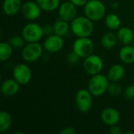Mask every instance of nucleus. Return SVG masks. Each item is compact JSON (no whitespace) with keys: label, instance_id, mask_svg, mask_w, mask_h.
I'll return each instance as SVG.
<instances>
[{"label":"nucleus","instance_id":"obj_1","mask_svg":"<svg viewBox=\"0 0 134 134\" xmlns=\"http://www.w3.org/2000/svg\"><path fill=\"white\" fill-rule=\"evenodd\" d=\"M94 31L93 21L86 16H76L71 22V31L77 38L90 37Z\"/></svg>","mask_w":134,"mask_h":134},{"label":"nucleus","instance_id":"obj_2","mask_svg":"<svg viewBox=\"0 0 134 134\" xmlns=\"http://www.w3.org/2000/svg\"><path fill=\"white\" fill-rule=\"evenodd\" d=\"M109 79L108 76L103 74L93 75L88 83V90L94 97H100L108 92L109 86Z\"/></svg>","mask_w":134,"mask_h":134},{"label":"nucleus","instance_id":"obj_3","mask_svg":"<svg viewBox=\"0 0 134 134\" xmlns=\"http://www.w3.org/2000/svg\"><path fill=\"white\" fill-rule=\"evenodd\" d=\"M84 13L93 21L102 20L106 15V7L100 0H89L84 6Z\"/></svg>","mask_w":134,"mask_h":134},{"label":"nucleus","instance_id":"obj_4","mask_svg":"<svg viewBox=\"0 0 134 134\" xmlns=\"http://www.w3.org/2000/svg\"><path fill=\"white\" fill-rule=\"evenodd\" d=\"M44 47L38 42H27L22 49L21 57L25 62L33 63L37 61L43 53Z\"/></svg>","mask_w":134,"mask_h":134},{"label":"nucleus","instance_id":"obj_5","mask_svg":"<svg viewBox=\"0 0 134 134\" xmlns=\"http://www.w3.org/2000/svg\"><path fill=\"white\" fill-rule=\"evenodd\" d=\"M21 35H23L27 42H39L45 35L43 31V27L35 22L27 24L23 27Z\"/></svg>","mask_w":134,"mask_h":134},{"label":"nucleus","instance_id":"obj_6","mask_svg":"<svg viewBox=\"0 0 134 134\" xmlns=\"http://www.w3.org/2000/svg\"><path fill=\"white\" fill-rule=\"evenodd\" d=\"M72 50L81 58H86L93 54L94 51V43L90 37L77 38L73 43Z\"/></svg>","mask_w":134,"mask_h":134},{"label":"nucleus","instance_id":"obj_7","mask_svg":"<svg viewBox=\"0 0 134 134\" xmlns=\"http://www.w3.org/2000/svg\"><path fill=\"white\" fill-rule=\"evenodd\" d=\"M93 94L89 90H79L75 94V104L80 112H89L93 108Z\"/></svg>","mask_w":134,"mask_h":134},{"label":"nucleus","instance_id":"obj_8","mask_svg":"<svg viewBox=\"0 0 134 134\" xmlns=\"http://www.w3.org/2000/svg\"><path fill=\"white\" fill-rule=\"evenodd\" d=\"M103 68L104 61L100 56L93 53L84 58L83 68L88 75L93 76L100 74L103 70Z\"/></svg>","mask_w":134,"mask_h":134},{"label":"nucleus","instance_id":"obj_9","mask_svg":"<svg viewBox=\"0 0 134 134\" xmlns=\"http://www.w3.org/2000/svg\"><path fill=\"white\" fill-rule=\"evenodd\" d=\"M13 76L20 86L27 85L30 82L32 78V71L29 66L20 63L14 66L13 70Z\"/></svg>","mask_w":134,"mask_h":134},{"label":"nucleus","instance_id":"obj_10","mask_svg":"<svg viewBox=\"0 0 134 134\" xmlns=\"http://www.w3.org/2000/svg\"><path fill=\"white\" fill-rule=\"evenodd\" d=\"M23 16L28 20H35L39 18L42 9L38 4L33 1H27L22 5L20 10Z\"/></svg>","mask_w":134,"mask_h":134},{"label":"nucleus","instance_id":"obj_11","mask_svg":"<svg viewBox=\"0 0 134 134\" xmlns=\"http://www.w3.org/2000/svg\"><path fill=\"white\" fill-rule=\"evenodd\" d=\"M77 6L71 1L61 3L58 8L59 17L68 22H71L77 16Z\"/></svg>","mask_w":134,"mask_h":134},{"label":"nucleus","instance_id":"obj_12","mask_svg":"<svg viewBox=\"0 0 134 134\" xmlns=\"http://www.w3.org/2000/svg\"><path fill=\"white\" fill-rule=\"evenodd\" d=\"M64 46V41L63 37L53 34L45 39L43 42L44 49L49 53H54L60 51Z\"/></svg>","mask_w":134,"mask_h":134},{"label":"nucleus","instance_id":"obj_13","mask_svg":"<svg viewBox=\"0 0 134 134\" xmlns=\"http://www.w3.org/2000/svg\"><path fill=\"white\" fill-rule=\"evenodd\" d=\"M102 122L109 126L118 125L120 121V114L119 111L114 108L109 107L104 108L100 115Z\"/></svg>","mask_w":134,"mask_h":134},{"label":"nucleus","instance_id":"obj_14","mask_svg":"<svg viewBox=\"0 0 134 134\" xmlns=\"http://www.w3.org/2000/svg\"><path fill=\"white\" fill-rule=\"evenodd\" d=\"M20 83L14 79H8L2 82L1 92L5 97H13L20 90Z\"/></svg>","mask_w":134,"mask_h":134},{"label":"nucleus","instance_id":"obj_15","mask_svg":"<svg viewBox=\"0 0 134 134\" xmlns=\"http://www.w3.org/2000/svg\"><path fill=\"white\" fill-rule=\"evenodd\" d=\"M21 0H4L2 3V11L8 16H15L21 10Z\"/></svg>","mask_w":134,"mask_h":134},{"label":"nucleus","instance_id":"obj_16","mask_svg":"<svg viewBox=\"0 0 134 134\" xmlns=\"http://www.w3.org/2000/svg\"><path fill=\"white\" fill-rule=\"evenodd\" d=\"M125 73V68L119 64H115L109 68L107 76L110 82H119L124 77Z\"/></svg>","mask_w":134,"mask_h":134},{"label":"nucleus","instance_id":"obj_17","mask_svg":"<svg viewBox=\"0 0 134 134\" xmlns=\"http://www.w3.org/2000/svg\"><path fill=\"white\" fill-rule=\"evenodd\" d=\"M117 36L119 41L123 45H130L134 40V32L128 27H122L118 29Z\"/></svg>","mask_w":134,"mask_h":134},{"label":"nucleus","instance_id":"obj_18","mask_svg":"<svg viewBox=\"0 0 134 134\" xmlns=\"http://www.w3.org/2000/svg\"><path fill=\"white\" fill-rule=\"evenodd\" d=\"M119 58L124 64H133L134 62V46L131 45H124L119 51Z\"/></svg>","mask_w":134,"mask_h":134},{"label":"nucleus","instance_id":"obj_19","mask_svg":"<svg viewBox=\"0 0 134 134\" xmlns=\"http://www.w3.org/2000/svg\"><path fill=\"white\" fill-rule=\"evenodd\" d=\"M118 41H119V38H118L117 34H115L112 31L105 33L102 36L101 40H100L101 45L103 46V47L105 49H108L114 48L116 46Z\"/></svg>","mask_w":134,"mask_h":134},{"label":"nucleus","instance_id":"obj_20","mask_svg":"<svg viewBox=\"0 0 134 134\" xmlns=\"http://www.w3.org/2000/svg\"><path fill=\"white\" fill-rule=\"evenodd\" d=\"M53 29L54 34L64 37L67 35L71 30V24H69V22L60 18L53 24Z\"/></svg>","mask_w":134,"mask_h":134},{"label":"nucleus","instance_id":"obj_21","mask_svg":"<svg viewBox=\"0 0 134 134\" xmlns=\"http://www.w3.org/2000/svg\"><path fill=\"white\" fill-rule=\"evenodd\" d=\"M12 124V115L5 111H2L0 112V132L5 133L8 131L10 129Z\"/></svg>","mask_w":134,"mask_h":134},{"label":"nucleus","instance_id":"obj_22","mask_svg":"<svg viewBox=\"0 0 134 134\" xmlns=\"http://www.w3.org/2000/svg\"><path fill=\"white\" fill-rule=\"evenodd\" d=\"M42 10L46 12H53L57 9L60 5V0H35Z\"/></svg>","mask_w":134,"mask_h":134},{"label":"nucleus","instance_id":"obj_23","mask_svg":"<svg viewBox=\"0 0 134 134\" xmlns=\"http://www.w3.org/2000/svg\"><path fill=\"white\" fill-rule=\"evenodd\" d=\"M104 23H105L106 27L111 31L118 30L121 26V20L119 16L116 15L115 13L108 14L105 16Z\"/></svg>","mask_w":134,"mask_h":134},{"label":"nucleus","instance_id":"obj_24","mask_svg":"<svg viewBox=\"0 0 134 134\" xmlns=\"http://www.w3.org/2000/svg\"><path fill=\"white\" fill-rule=\"evenodd\" d=\"M13 46L9 42H2L0 44V61L8 60L13 55Z\"/></svg>","mask_w":134,"mask_h":134},{"label":"nucleus","instance_id":"obj_25","mask_svg":"<svg viewBox=\"0 0 134 134\" xmlns=\"http://www.w3.org/2000/svg\"><path fill=\"white\" fill-rule=\"evenodd\" d=\"M25 42H27L22 35H13L9 40V43L13 46V49H23L25 46Z\"/></svg>","mask_w":134,"mask_h":134},{"label":"nucleus","instance_id":"obj_26","mask_svg":"<svg viewBox=\"0 0 134 134\" xmlns=\"http://www.w3.org/2000/svg\"><path fill=\"white\" fill-rule=\"evenodd\" d=\"M108 92L110 95L113 97H117L122 92V86L118 83V82H111V83L108 86Z\"/></svg>","mask_w":134,"mask_h":134},{"label":"nucleus","instance_id":"obj_27","mask_svg":"<svg viewBox=\"0 0 134 134\" xmlns=\"http://www.w3.org/2000/svg\"><path fill=\"white\" fill-rule=\"evenodd\" d=\"M80 57L75 53L73 50L67 56V61L68 64H71V65H75V64H77L80 60Z\"/></svg>","mask_w":134,"mask_h":134},{"label":"nucleus","instance_id":"obj_28","mask_svg":"<svg viewBox=\"0 0 134 134\" xmlns=\"http://www.w3.org/2000/svg\"><path fill=\"white\" fill-rule=\"evenodd\" d=\"M123 93H124V97L126 99H129V100L134 99V84L127 86L124 90Z\"/></svg>","mask_w":134,"mask_h":134},{"label":"nucleus","instance_id":"obj_29","mask_svg":"<svg viewBox=\"0 0 134 134\" xmlns=\"http://www.w3.org/2000/svg\"><path fill=\"white\" fill-rule=\"evenodd\" d=\"M43 31H44V35L46 36H49V35L54 34L53 25L46 24L45 26H43Z\"/></svg>","mask_w":134,"mask_h":134},{"label":"nucleus","instance_id":"obj_30","mask_svg":"<svg viewBox=\"0 0 134 134\" xmlns=\"http://www.w3.org/2000/svg\"><path fill=\"white\" fill-rule=\"evenodd\" d=\"M60 134H75L76 133V130L71 127V126H68V127H64V129H62L60 132Z\"/></svg>","mask_w":134,"mask_h":134},{"label":"nucleus","instance_id":"obj_31","mask_svg":"<svg viewBox=\"0 0 134 134\" xmlns=\"http://www.w3.org/2000/svg\"><path fill=\"white\" fill-rule=\"evenodd\" d=\"M109 133L111 134H122V131L121 130V128L119 126H118L117 125L112 126H111L110 130H109Z\"/></svg>","mask_w":134,"mask_h":134},{"label":"nucleus","instance_id":"obj_32","mask_svg":"<svg viewBox=\"0 0 134 134\" xmlns=\"http://www.w3.org/2000/svg\"><path fill=\"white\" fill-rule=\"evenodd\" d=\"M73 4H75L77 7L85 6V5L88 2L89 0H70Z\"/></svg>","mask_w":134,"mask_h":134},{"label":"nucleus","instance_id":"obj_33","mask_svg":"<svg viewBox=\"0 0 134 134\" xmlns=\"http://www.w3.org/2000/svg\"><path fill=\"white\" fill-rule=\"evenodd\" d=\"M119 5V3H118L117 2H114V3L112 4V7H114V8H115V9H117Z\"/></svg>","mask_w":134,"mask_h":134}]
</instances>
